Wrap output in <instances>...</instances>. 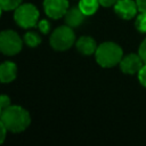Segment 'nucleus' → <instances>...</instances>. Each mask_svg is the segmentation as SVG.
I'll list each match as a JSON object with an SVG mask.
<instances>
[{
    "instance_id": "nucleus-9",
    "label": "nucleus",
    "mask_w": 146,
    "mask_h": 146,
    "mask_svg": "<svg viewBox=\"0 0 146 146\" xmlns=\"http://www.w3.org/2000/svg\"><path fill=\"white\" fill-rule=\"evenodd\" d=\"M97 47L98 46L96 44V41L90 36H81L76 41L78 51L84 56H89V55L95 54L97 50Z\"/></svg>"
},
{
    "instance_id": "nucleus-14",
    "label": "nucleus",
    "mask_w": 146,
    "mask_h": 146,
    "mask_svg": "<svg viewBox=\"0 0 146 146\" xmlns=\"http://www.w3.org/2000/svg\"><path fill=\"white\" fill-rule=\"evenodd\" d=\"M23 0H0V6L2 11L15 10L18 6H21Z\"/></svg>"
},
{
    "instance_id": "nucleus-10",
    "label": "nucleus",
    "mask_w": 146,
    "mask_h": 146,
    "mask_svg": "<svg viewBox=\"0 0 146 146\" xmlns=\"http://www.w3.org/2000/svg\"><path fill=\"white\" fill-rule=\"evenodd\" d=\"M17 67L13 62H5L0 66V80L2 83H9L16 79Z\"/></svg>"
},
{
    "instance_id": "nucleus-19",
    "label": "nucleus",
    "mask_w": 146,
    "mask_h": 146,
    "mask_svg": "<svg viewBox=\"0 0 146 146\" xmlns=\"http://www.w3.org/2000/svg\"><path fill=\"white\" fill-rule=\"evenodd\" d=\"M10 105V98L6 95H2L0 97V107H1V111L5 110L6 107H8Z\"/></svg>"
},
{
    "instance_id": "nucleus-8",
    "label": "nucleus",
    "mask_w": 146,
    "mask_h": 146,
    "mask_svg": "<svg viewBox=\"0 0 146 146\" xmlns=\"http://www.w3.org/2000/svg\"><path fill=\"white\" fill-rule=\"evenodd\" d=\"M137 2L133 0H117L114 5V11L123 19L133 18L137 14Z\"/></svg>"
},
{
    "instance_id": "nucleus-3",
    "label": "nucleus",
    "mask_w": 146,
    "mask_h": 146,
    "mask_svg": "<svg viewBox=\"0 0 146 146\" xmlns=\"http://www.w3.org/2000/svg\"><path fill=\"white\" fill-rule=\"evenodd\" d=\"M14 18L16 24L23 29L33 27L39 22V10L32 3H24L15 9Z\"/></svg>"
},
{
    "instance_id": "nucleus-21",
    "label": "nucleus",
    "mask_w": 146,
    "mask_h": 146,
    "mask_svg": "<svg viewBox=\"0 0 146 146\" xmlns=\"http://www.w3.org/2000/svg\"><path fill=\"white\" fill-rule=\"evenodd\" d=\"M98 1L104 7H111V6H114L117 0H98Z\"/></svg>"
},
{
    "instance_id": "nucleus-2",
    "label": "nucleus",
    "mask_w": 146,
    "mask_h": 146,
    "mask_svg": "<svg viewBox=\"0 0 146 146\" xmlns=\"http://www.w3.org/2000/svg\"><path fill=\"white\" fill-rule=\"evenodd\" d=\"M97 63L102 67H113L123 58L122 48L114 42H104L97 47L95 52Z\"/></svg>"
},
{
    "instance_id": "nucleus-17",
    "label": "nucleus",
    "mask_w": 146,
    "mask_h": 146,
    "mask_svg": "<svg viewBox=\"0 0 146 146\" xmlns=\"http://www.w3.org/2000/svg\"><path fill=\"white\" fill-rule=\"evenodd\" d=\"M138 80H139L140 84L146 88V63L143 65V67L138 72Z\"/></svg>"
},
{
    "instance_id": "nucleus-5",
    "label": "nucleus",
    "mask_w": 146,
    "mask_h": 146,
    "mask_svg": "<svg viewBox=\"0 0 146 146\" xmlns=\"http://www.w3.org/2000/svg\"><path fill=\"white\" fill-rule=\"evenodd\" d=\"M23 41L19 35L11 30L2 31L0 34V50L7 56H14L22 50Z\"/></svg>"
},
{
    "instance_id": "nucleus-12",
    "label": "nucleus",
    "mask_w": 146,
    "mask_h": 146,
    "mask_svg": "<svg viewBox=\"0 0 146 146\" xmlns=\"http://www.w3.org/2000/svg\"><path fill=\"white\" fill-rule=\"evenodd\" d=\"M99 5L100 3L98 0H80L79 1V8L86 16L94 15L97 11Z\"/></svg>"
},
{
    "instance_id": "nucleus-4",
    "label": "nucleus",
    "mask_w": 146,
    "mask_h": 146,
    "mask_svg": "<svg viewBox=\"0 0 146 146\" xmlns=\"http://www.w3.org/2000/svg\"><path fill=\"white\" fill-rule=\"evenodd\" d=\"M75 41V35L71 26H59L57 27L51 36H50V44L55 50H67L73 46Z\"/></svg>"
},
{
    "instance_id": "nucleus-20",
    "label": "nucleus",
    "mask_w": 146,
    "mask_h": 146,
    "mask_svg": "<svg viewBox=\"0 0 146 146\" xmlns=\"http://www.w3.org/2000/svg\"><path fill=\"white\" fill-rule=\"evenodd\" d=\"M138 10L140 13H146V0H136Z\"/></svg>"
},
{
    "instance_id": "nucleus-1",
    "label": "nucleus",
    "mask_w": 146,
    "mask_h": 146,
    "mask_svg": "<svg viewBox=\"0 0 146 146\" xmlns=\"http://www.w3.org/2000/svg\"><path fill=\"white\" fill-rule=\"evenodd\" d=\"M0 122L11 132H21L30 125L31 117L29 112L23 107L17 105H9L1 111Z\"/></svg>"
},
{
    "instance_id": "nucleus-16",
    "label": "nucleus",
    "mask_w": 146,
    "mask_h": 146,
    "mask_svg": "<svg viewBox=\"0 0 146 146\" xmlns=\"http://www.w3.org/2000/svg\"><path fill=\"white\" fill-rule=\"evenodd\" d=\"M38 27L42 33L47 34L49 32V30H50V23L47 19H41V21L38 22Z\"/></svg>"
},
{
    "instance_id": "nucleus-15",
    "label": "nucleus",
    "mask_w": 146,
    "mask_h": 146,
    "mask_svg": "<svg viewBox=\"0 0 146 146\" xmlns=\"http://www.w3.org/2000/svg\"><path fill=\"white\" fill-rule=\"evenodd\" d=\"M135 25L140 33H146V13H140L137 16Z\"/></svg>"
},
{
    "instance_id": "nucleus-11",
    "label": "nucleus",
    "mask_w": 146,
    "mask_h": 146,
    "mask_svg": "<svg viewBox=\"0 0 146 146\" xmlns=\"http://www.w3.org/2000/svg\"><path fill=\"white\" fill-rule=\"evenodd\" d=\"M84 14L81 11V9L79 7H73L71 9H68L65 14V21L66 24L71 27H78L79 25H81L84 21Z\"/></svg>"
},
{
    "instance_id": "nucleus-13",
    "label": "nucleus",
    "mask_w": 146,
    "mask_h": 146,
    "mask_svg": "<svg viewBox=\"0 0 146 146\" xmlns=\"http://www.w3.org/2000/svg\"><path fill=\"white\" fill-rule=\"evenodd\" d=\"M24 42H25L29 47L34 48V47H38V46L41 43V36H40L38 33L30 31V32L25 33V35H24Z\"/></svg>"
},
{
    "instance_id": "nucleus-22",
    "label": "nucleus",
    "mask_w": 146,
    "mask_h": 146,
    "mask_svg": "<svg viewBox=\"0 0 146 146\" xmlns=\"http://www.w3.org/2000/svg\"><path fill=\"white\" fill-rule=\"evenodd\" d=\"M0 130H1V139H0V143H3V140H5V138H6V132H7V128L0 122Z\"/></svg>"
},
{
    "instance_id": "nucleus-6",
    "label": "nucleus",
    "mask_w": 146,
    "mask_h": 146,
    "mask_svg": "<svg viewBox=\"0 0 146 146\" xmlns=\"http://www.w3.org/2000/svg\"><path fill=\"white\" fill-rule=\"evenodd\" d=\"M43 8L48 17L58 19L65 16L68 10V1L67 0H44Z\"/></svg>"
},
{
    "instance_id": "nucleus-7",
    "label": "nucleus",
    "mask_w": 146,
    "mask_h": 146,
    "mask_svg": "<svg viewBox=\"0 0 146 146\" xmlns=\"http://www.w3.org/2000/svg\"><path fill=\"white\" fill-rule=\"evenodd\" d=\"M144 65V60L139 56V54H129L124 56L120 62L121 71L124 74H136L140 71Z\"/></svg>"
},
{
    "instance_id": "nucleus-18",
    "label": "nucleus",
    "mask_w": 146,
    "mask_h": 146,
    "mask_svg": "<svg viewBox=\"0 0 146 146\" xmlns=\"http://www.w3.org/2000/svg\"><path fill=\"white\" fill-rule=\"evenodd\" d=\"M138 54H139V56L141 57V59L144 60V63H146V39L140 43Z\"/></svg>"
}]
</instances>
